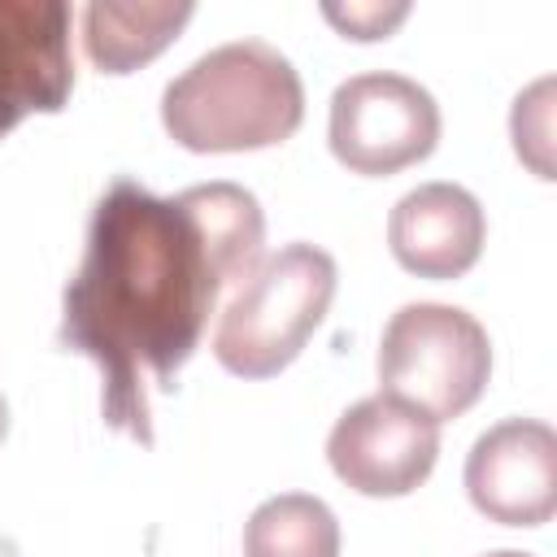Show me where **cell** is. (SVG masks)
Returning <instances> with one entry per match:
<instances>
[{
    "mask_svg": "<svg viewBox=\"0 0 557 557\" xmlns=\"http://www.w3.org/2000/svg\"><path fill=\"white\" fill-rule=\"evenodd\" d=\"M191 13V0H91L83 9V52L100 74H131L165 52Z\"/></svg>",
    "mask_w": 557,
    "mask_h": 557,
    "instance_id": "obj_10",
    "label": "cell"
},
{
    "mask_svg": "<svg viewBox=\"0 0 557 557\" xmlns=\"http://www.w3.org/2000/svg\"><path fill=\"white\" fill-rule=\"evenodd\" d=\"M483 557H535V553H522V548H492V553H483Z\"/></svg>",
    "mask_w": 557,
    "mask_h": 557,
    "instance_id": "obj_13",
    "label": "cell"
},
{
    "mask_svg": "<svg viewBox=\"0 0 557 557\" xmlns=\"http://www.w3.org/2000/svg\"><path fill=\"white\" fill-rule=\"evenodd\" d=\"M4 426H9V418H4V400H0V440H4Z\"/></svg>",
    "mask_w": 557,
    "mask_h": 557,
    "instance_id": "obj_14",
    "label": "cell"
},
{
    "mask_svg": "<svg viewBox=\"0 0 557 557\" xmlns=\"http://www.w3.org/2000/svg\"><path fill=\"white\" fill-rule=\"evenodd\" d=\"M305 83L265 39H231L196 57L161 91V122L187 152H257L296 135Z\"/></svg>",
    "mask_w": 557,
    "mask_h": 557,
    "instance_id": "obj_2",
    "label": "cell"
},
{
    "mask_svg": "<svg viewBox=\"0 0 557 557\" xmlns=\"http://www.w3.org/2000/svg\"><path fill=\"white\" fill-rule=\"evenodd\" d=\"M244 557H339V518L322 496L278 492L248 513Z\"/></svg>",
    "mask_w": 557,
    "mask_h": 557,
    "instance_id": "obj_11",
    "label": "cell"
},
{
    "mask_svg": "<svg viewBox=\"0 0 557 557\" xmlns=\"http://www.w3.org/2000/svg\"><path fill=\"white\" fill-rule=\"evenodd\" d=\"M492 379V339L483 322L457 305L409 300L379 339L383 396L426 413L431 422L461 418Z\"/></svg>",
    "mask_w": 557,
    "mask_h": 557,
    "instance_id": "obj_4",
    "label": "cell"
},
{
    "mask_svg": "<svg viewBox=\"0 0 557 557\" xmlns=\"http://www.w3.org/2000/svg\"><path fill=\"white\" fill-rule=\"evenodd\" d=\"M405 13H409L405 0H396V4H322V17L335 22L348 39H387Z\"/></svg>",
    "mask_w": 557,
    "mask_h": 557,
    "instance_id": "obj_12",
    "label": "cell"
},
{
    "mask_svg": "<svg viewBox=\"0 0 557 557\" xmlns=\"http://www.w3.org/2000/svg\"><path fill=\"white\" fill-rule=\"evenodd\" d=\"M487 239V213L461 183H418L387 213V248L418 278H461Z\"/></svg>",
    "mask_w": 557,
    "mask_h": 557,
    "instance_id": "obj_9",
    "label": "cell"
},
{
    "mask_svg": "<svg viewBox=\"0 0 557 557\" xmlns=\"http://www.w3.org/2000/svg\"><path fill=\"white\" fill-rule=\"evenodd\" d=\"M265 257V213L239 183H196L152 196L117 174L91 209L87 248L61 296L57 344L96 361L100 413L152 444L148 387L174 392L231 283Z\"/></svg>",
    "mask_w": 557,
    "mask_h": 557,
    "instance_id": "obj_1",
    "label": "cell"
},
{
    "mask_svg": "<svg viewBox=\"0 0 557 557\" xmlns=\"http://www.w3.org/2000/svg\"><path fill=\"white\" fill-rule=\"evenodd\" d=\"M435 457L440 422L383 392L348 405L326 435V461L335 479L379 500L409 496L413 487H422L435 470Z\"/></svg>",
    "mask_w": 557,
    "mask_h": 557,
    "instance_id": "obj_6",
    "label": "cell"
},
{
    "mask_svg": "<svg viewBox=\"0 0 557 557\" xmlns=\"http://www.w3.org/2000/svg\"><path fill=\"white\" fill-rule=\"evenodd\" d=\"M466 496L500 527H544L557 509V435L540 418H505L466 453Z\"/></svg>",
    "mask_w": 557,
    "mask_h": 557,
    "instance_id": "obj_7",
    "label": "cell"
},
{
    "mask_svg": "<svg viewBox=\"0 0 557 557\" xmlns=\"http://www.w3.org/2000/svg\"><path fill=\"white\" fill-rule=\"evenodd\" d=\"M335 287L339 270L326 248L296 239L278 252H265L218 318V366L235 379H274L300 357L309 335L322 326Z\"/></svg>",
    "mask_w": 557,
    "mask_h": 557,
    "instance_id": "obj_3",
    "label": "cell"
},
{
    "mask_svg": "<svg viewBox=\"0 0 557 557\" xmlns=\"http://www.w3.org/2000/svg\"><path fill=\"white\" fill-rule=\"evenodd\" d=\"M70 91V9L61 0H0V139L30 113H61Z\"/></svg>",
    "mask_w": 557,
    "mask_h": 557,
    "instance_id": "obj_8",
    "label": "cell"
},
{
    "mask_svg": "<svg viewBox=\"0 0 557 557\" xmlns=\"http://www.w3.org/2000/svg\"><path fill=\"white\" fill-rule=\"evenodd\" d=\"M326 139L335 161L348 165L352 174L366 178L400 174L435 152L440 104L409 74L366 70L331 91Z\"/></svg>",
    "mask_w": 557,
    "mask_h": 557,
    "instance_id": "obj_5",
    "label": "cell"
}]
</instances>
